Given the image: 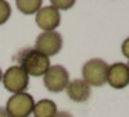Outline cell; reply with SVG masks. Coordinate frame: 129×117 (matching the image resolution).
Segmentation results:
<instances>
[{"mask_svg": "<svg viewBox=\"0 0 129 117\" xmlns=\"http://www.w3.org/2000/svg\"><path fill=\"white\" fill-rule=\"evenodd\" d=\"M108 64L101 58H92L82 66V80L92 88L101 87L107 83Z\"/></svg>", "mask_w": 129, "mask_h": 117, "instance_id": "cell-2", "label": "cell"}, {"mask_svg": "<svg viewBox=\"0 0 129 117\" xmlns=\"http://www.w3.org/2000/svg\"><path fill=\"white\" fill-rule=\"evenodd\" d=\"M15 59L18 62V66L25 70L26 74L35 77L45 76V73L51 66L50 58L39 52L36 48H22L15 55Z\"/></svg>", "mask_w": 129, "mask_h": 117, "instance_id": "cell-1", "label": "cell"}, {"mask_svg": "<svg viewBox=\"0 0 129 117\" xmlns=\"http://www.w3.org/2000/svg\"><path fill=\"white\" fill-rule=\"evenodd\" d=\"M121 51H122V55L129 59V37L123 40L122 46H121Z\"/></svg>", "mask_w": 129, "mask_h": 117, "instance_id": "cell-14", "label": "cell"}, {"mask_svg": "<svg viewBox=\"0 0 129 117\" xmlns=\"http://www.w3.org/2000/svg\"><path fill=\"white\" fill-rule=\"evenodd\" d=\"M3 86L11 94H18V92H25V90L29 86V76L25 73V70L21 69L18 65L10 66L6 72L3 73Z\"/></svg>", "mask_w": 129, "mask_h": 117, "instance_id": "cell-4", "label": "cell"}, {"mask_svg": "<svg viewBox=\"0 0 129 117\" xmlns=\"http://www.w3.org/2000/svg\"><path fill=\"white\" fill-rule=\"evenodd\" d=\"M54 117H74V116L70 113V112H58Z\"/></svg>", "mask_w": 129, "mask_h": 117, "instance_id": "cell-15", "label": "cell"}, {"mask_svg": "<svg viewBox=\"0 0 129 117\" xmlns=\"http://www.w3.org/2000/svg\"><path fill=\"white\" fill-rule=\"evenodd\" d=\"M15 6L22 14L34 15L42 8V2L40 0H17Z\"/></svg>", "mask_w": 129, "mask_h": 117, "instance_id": "cell-11", "label": "cell"}, {"mask_svg": "<svg viewBox=\"0 0 129 117\" xmlns=\"http://www.w3.org/2000/svg\"><path fill=\"white\" fill-rule=\"evenodd\" d=\"M65 91H67L68 98L72 102H76V103L86 102L90 98V94H92V88L82 78H75V80L70 81Z\"/></svg>", "mask_w": 129, "mask_h": 117, "instance_id": "cell-9", "label": "cell"}, {"mask_svg": "<svg viewBox=\"0 0 129 117\" xmlns=\"http://www.w3.org/2000/svg\"><path fill=\"white\" fill-rule=\"evenodd\" d=\"M0 117H10L9 113L6 112V109H4L3 106H0Z\"/></svg>", "mask_w": 129, "mask_h": 117, "instance_id": "cell-16", "label": "cell"}, {"mask_svg": "<svg viewBox=\"0 0 129 117\" xmlns=\"http://www.w3.org/2000/svg\"><path fill=\"white\" fill-rule=\"evenodd\" d=\"M35 48L39 52H42L46 56H53L58 54L62 48V36L58 32H42L36 37L35 42Z\"/></svg>", "mask_w": 129, "mask_h": 117, "instance_id": "cell-6", "label": "cell"}, {"mask_svg": "<svg viewBox=\"0 0 129 117\" xmlns=\"http://www.w3.org/2000/svg\"><path fill=\"white\" fill-rule=\"evenodd\" d=\"M35 22L43 32H53L61 24V15H60L58 10L54 8L50 4L45 7L42 6V8L36 12Z\"/></svg>", "mask_w": 129, "mask_h": 117, "instance_id": "cell-7", "label": "cell"}, {"mask_svg": "<svg viewBox=\"0 0 129 117\" xmlns=\"http://www.w3.org/2000/svg\"><path fill=\"white\" fill-rule=\"evenodd\" d=\"M70 83V73L62 65H51L43 76V84L50 92H61Z\"/></svg>", "mask_w": 129, "mask_h": 117, "instance_id": "cell-5", "label": "cell"}, {"mask_svg": "<svg viewBox=\"0 0 129 117\" xmlns=\"http://www.w3.org/2000/svg\"><path fill=\"white\" fill-rule=\"evenodd\" d=\"M32 113L35 117H54L58 113V109H57V105L54 100L40 99L35 103Z\"/></svg>", "mask_w": 129, "mask_h": 117, "instance_id": "cell-10", "label": "cell"}, {"mask_svg": "<svg viewBox=\"0 0 129 117\" xmlns=\"http://www.w3.org/2000/svg\"><path fill=\"white\" fill-rule=\"evenodd\" d=\"M75 2L74 0H53L50 3V6H53L54 8L60 10H68V8H72Z\"/></svg>", "mask_w": 129, "mask_h": 117, "instance_id": "cell-13", "label": "cell"}, {"mask_svg": "<svg viewBox=\"0 0 129 117\" xmlns=\"http://www.w3.org/2000/svg\"><path fill=\"white\" fill-rule=\"evenodd\" d=\"M2 78H3V72H2V69H0V84H2Z\"/></svg>", "mask_w": 129, "mask_h": 117, "instance_id": "cell-17", "label": "cell"}, {"mask_svg": "<svg viewBox=\"0 0 129 117\" xmlns=\"http://www.w3.org/2000/svg\"><path fill=\"white\" fill-rule=\"evenodd\" d=\"M11 17V7L6 0H0V25H3Z\"/></svg>", "mask_w": 129, "mask_h": 117, "instance_id": "cell-12", "label": "cell"}, {"mask_svg": "<svg viewBox=\"0 0 129 117\" xmlns=\"http://www.w3.org/2000/svg\"><path fill=\"white\" fill-rule=\"evenodd\" d=\"M34 106H35L34 96L25 91V92L13 94L9 98L4 109H6L10 117H29L32 114Z\"/></svg>", "mask_w": 129, "mask_h": 117, "instance_id": "cell-3", "label": "cell"}, {"mask_svg": "<svg viewBox=\"0 0 129 117\" xmlns=\"http://www.w3.org/2000/svg\"><path fill=\"white\" fill-rule=\"evenodd\" d=\"M126 66H128V69H129V64H128V65H126Z\"/></svg>", "mask_w": 129, "mask_h": 117, "instance_id": "cell-18", "label": "cell"}, {"mask_svg": "<svg viewBox=\"0 0 129 117\" xmlns=\"http://www.w3.org/2000/svg\"><path fill=\"white\" fill-rule=\"evenodd\" d=\"M107 83L115 90H122L129 86V69L123 62H114L108 65Z\"/></svg>", "mask_w": 129, "mask_h": 117, "instance_id": "cell-8", "label": "cell"}]
</instances>
